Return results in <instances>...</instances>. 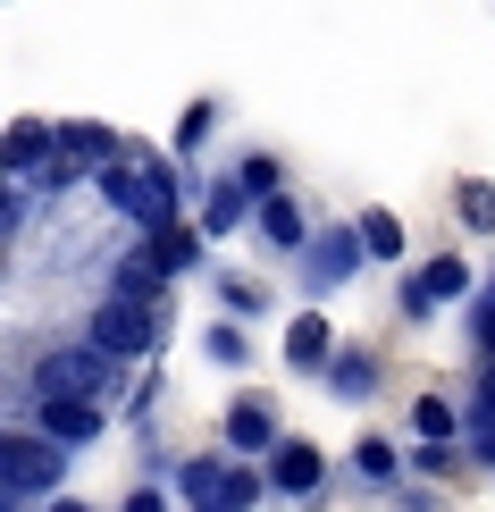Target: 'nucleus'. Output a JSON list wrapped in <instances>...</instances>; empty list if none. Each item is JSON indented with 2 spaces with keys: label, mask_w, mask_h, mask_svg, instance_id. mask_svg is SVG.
Here are the masks:
<instances>
[{
  "label": "nucleus",
  "mask_w": 495,
  "mask_h": 512,
  "mask_svg": "<svg viewBox=\"0 0 495 512\" xmlns=\"http://www.w3.org/2000/svg\"><path fill=\"white\" fill-rule=\"evenodd\" d=\"M93 185H101V202L118 210V219H135L143 236H152V227H168L177 219V177H168L160 160H143V168H93Z\"/></svg>",
  "instance_id": "1"
},
{
  "label": "nucleus",
  "mask_w": 495,
  "mask_h": 512,
  "mask_svg": "<svg viewBox=\"0 0 495 512\" xmlns=\"http://www.w3.org/2000/svg\"><path fill=\"white\" fill-rule=\"evenodd\" d=\"M68 437H51V429H17L9 445H0V496L9 504H34V496H51V479L68 471V454H59Z\"/></svg>",
  "instance_id": "2"
},
{
  "label": "nucleus",
  "mask_w": 495,
  "mask_h": 512,
  "mask_svg": "<svg viewBox=\"0 0 495 512\" xmlns=\"http://www.w3.org/2000/svg\"><path fill=\"white\" fill-rule=\"evenodd\" d=\"M118 361H126V353H110V345H68V353H42L34 387H42V395H101V403H110V395H118Z\"/></svg>",
  "instance_id": "3"
},
{
  "label": "nucleus",
  "mask_w": 495,
  "mask_h": 512,
  "mask_svg": "<svg viewBox=\"0 0 495 512\" xmlns=\"http://www.w3.org/2000/svg\"><path fill=\"white\" fill-rule=\"evenodd\" d=\"M93 345H110V353H152L160 345V303H135V294H110L93 319Z\"/></svg>",
  "instance_id": "4"
},
{
  "label": "nucleus",
  "mask_w": 495,
  "mask_h": 512,
  "mask_svg": "<svg viewBox=\"0 0 495 512\" xmlns=\"http://www.w3.org/2000/svg\"><path fill=\"white\" fill-rule=\"evenodd\" d=\"M361 252H370L361 227H319V236H311V294H336L344 277L361 269Z\"/></svg>",
  "instance_id": "5"
},
{
  "label": "nucleus",
  "mask_w": 495,
  "mask_h": 512,
  "mask_svg": "<svg viewBox=\"0 0 495 512\" xmlns=\"http://www.w3.org/2000/svg\"><path fill=\"white\" fill-rule=\"evenodd\" d=\"M462 294H470V269L454 261V252H445V261H428L412 286H403V311H412V319H428L437 303H462Z\"/></svg>",
  "instance_id": "6"
},
{
  "label": "nucleus",
  "mask_w": 495,
  "mask_h": 512,
  "mask_svg": "<svg viewBox=\"0 0 495 512\" xmlns=\"http://www.w3.org/2000/svg\"><path fill=\"white\" fill-rule=\"evenodd\" d=\"M42 429L68 437V445H93L101 437V395H42Z\"/></svg>",
  "instance_id": "7"
},
{
  "label": "nucleus",
  "mask_w": 495,
  "mask_h": 512,
  "mask_svg": "<svg viewBox=\"0 0 495 512\" xmlns=\"http://www.w3.org/2000/svg\"><path fill=\"white\" fill-rule=\"evenodd\" d=\"M143 252H152V261H160L168 277H185L193 261H202V236H193L185 219H168V227H152V236H143Z\"/></svg>",
  "instance_id": "8"
},
{
  "label": "nucleus",
  "mask_w": 495,
  "mask_h": 512,
  "mask_svg": "<svg viewBox=\"0 0 495 512\" xmlns=\"http://www.w3.org/2000/svg\"><path fill=\"white\" fill-rule=\"evenodd\" d=\"M51 152H59V126H34V118L9 126V177H17V185H26L34 160H51Z\"/></svg>",
  "instance_id": "9"
},
{
  "label": "nucleus",
  "mask_w": 495,
  "mask_h": 512,
  "mask_svg": "<svg viewBox=\"0 0 495 512\" xmlns=\"http://www.w3.org/2000/svg\"><path fill=\"white\" fill-rule=\"evenodd\" d=\"M286 361H294V370H328V361H336L328 319H294V328H286Z\"/></svg>",
  "instance_id": "10"
},
{
  "label": "nucleus",
  "mask_w": 495,
  "mask_h": 512,
  "mask_svg": "<svg viewBox=\"0 0 495 512\" xmlns=\"http://www.w3.org/2000/svg\"><path fill=\"white\" fill-rule=\"evenodd\" d=\"M269 454H277V462H269V479L286 487V496H311V487H319V454H311V445H294V437H286V445H269Z\"/></svg>",
  "instance_id": "11"
},
{
  "label": "nucleus",
  "mask_w": 495,
  "mask_h": 512,
  "mask_svg": "<svg viewBox=\"0 0 495 512\" xmlns=\"http://www.w3.org/2000/svg\"><path fill=\"white\" fill-rule=\"evenodd\" d=\"M244 202H252V185H244V177L210 185V202H202V236H227V227H244Z\"/></svg>",
  "instance_id": "12"
},
{
  "label": "nucleus",
  "mask_w": 495,
  "mask_h": 512,
  "mask_svg": "<svg viewBox=\"0 0 495 512\" xmlns=\"http://www.w3.org/2000/svg\"><path fill=\"white\" fill-rule=\"evenodd\" d=\"M160 286H168V269L152 261V252H135V261L118 269V286H110V294H135V303H160Z\"/></svg>",
  "instance_id": "13"
},
{
  "label": "nucleus",
  "mask_w": 495,
  "mask_h": 512,
  "mask_svg": "<svg viewBox=\"0 0 495 512\" xmlns=\"http://www.w3.org/2000/svg\"><path fill=\"white\" fill-rule=\"evenodd\" d=\"M328 387H336V395H370V387H378V361H370V353H336V361H328Z\"/></svg>",
  "instance_id": "14"
},
{
  "label": "nucleus",
  "mask_w": 495,
  "mask_h": 512,
  "mask_svg": "<svg viewBox=\"0 0 495 512\" xmlns=\"http://www.w3.org/2000/svg\"><path fill=\"white\" fill-rule=\"evenodd\" d=\"M261 236H269V244H286V252H294V244H303V210H294L286 194H269V202H261Z\"/></svg>",
  "instance_id": "15"
},
{
  "label": "nucleus",
  "mask_w": 495,
  "mask_h": 512,
  "mask_svg": "<svg viewBox=\"0 0 495 512\" xmlns=\"http://www.w3.org/2000/svg\"><path fill=\"white\" fill-rule=\"evenodd\" d=\"M227 437L244 445V454H252V445H277V429H269V403H235V412H227Z\"/></svg>",
  "instance_id": "16"
},
{
  "label": "nucleus",
  "mask_w": 495,
  "mask_h": 512,
  "mask_svg": "<svg viewBox=\"0 0 495 512\" xmlns=\"http://www.w3.org/2000/svg\"><path fill=\"white\" fill-rule=\"evenodd\" d=\"M177 487H185V504H219L227 496V471H219V462H185Z\"/></svg>",
  "instance_id": "17"
},
{
  "label": "nucleus",
  "mask_w": 495,
  "mask_h": 512,
  "mask_svg": "<svg viewBox=\"0 0 495 512\" xmlns=\"http://www.w3.org/2000/svg\"><path fill=\"white\" fill-rule=\"evenodd\" d=\"M361 236H370L378 261H395V252H403V219H395V210H370V219H361Z\"/></svg>",
  "instance_id": "18"
},
{
  "label": "nucleus",
  "mask_w": 495,
  "mask_h": 512,
  "mask_svg": "<svg viewBox=\"0 0 495 512\" xmlns=\"http://www.w3.org/2000/svg\"><path fill=\"white\" fill-rule=\"evenodd\" d=\"M202 353L219 361V370H244V361H252V345H244V328H210V336H202Z\"/></svg>",
  "instance_id": "19"
},
{
  "label": "nucleus",
  "mask_w": 495,
  "mask_h": 512,
  "mask_svg": "<svg viewBox=\"0 0 495 512\" xmlns=\"http://www.w3.org/2000/svg\"><path fill=\"white\" fill-rule=\"evenodd\" d=\"M412 420H420V437H454V429H462L445 395H420V403H412Z\"/></svg>",
  "instance_id": "20"
},
{
  "label": "nucleus",
  "mask_w": 495,
  "mask_h": 512,
  "mask_svg": "<svg viewBox=\"0 0 495 512\" xmlns=\"http://www.w3.org/2000/svg\"><path fill=\"white\" fill-rule=\"evenodd\" d=\"M462 227L495 236V185H462Z\"/></svg>",
  "instance_id": "21"
},
{
  "label": "nucleus",
  "mask_w": 495,
  "mask_h": 512,
  "mask_svg": "<svg viewBox=\"0 0 495 512\" xmlns=\"http://www.w3.org/2000/svg\"><path fill=\"white\" fill-rule=\"evenodd\" d=\"M353 462H361V479H386V471H395V445H386V437H361Z\"/></svg>",
  "instance_id": "22"
},
{
  "label": "nucleus",
  "mask_w": 495,
  "mask_h": 512,
  "mask_svg": "<svg viewBox=\"0 0 495 512\" xmlns=\"http://www.w3.org/2000/svg\"><path fill=\"white\" fill-rule=\"evenodd\" d=\"M235 177L252 185V202H269V194H277V160H244V168H235Z\"/></svg>",
  "instance_id": "23"
},
{
  "label": "nucleus",
  "mask_w": 495,
  "mask_h": 512,
  "mask_svg": "<svg viewBox=\"0 0 495 512\" xmlns=\"http://www.w3.org/2000/svg\"><path fill=\"white\" fill-rule=\"evenodd\" d=\"M210 118H219V110H210V101H193V110H185V126H177V152H193V143L210 135Z\"/></svg>",
  "instance_id": "24"
},
{
  "label": "nucleus",
  "mask_w": 495,
  "mask_h": 512,
  "mask_svg": "<svg viewBox=\"0 0 495 512\" xmlns=\"http://www.w3.org/2000/svg\"><path fill=\"white\" fill-rule=\"evenodd\" d=\"M219 294H227V311H261V303H269V294H261V286H252V277H227V286H219Z\"/></svg>",
  "instance_id": "25"
},
{
  "label": "nucleus",
  "mask_w": 495,
  "mask_h": 512,
  "mask_svg": "<svg viewBox=\"0 0 495 512\" xmlns=\"http://www.w3.org/2000/svg\"><path fill=\"white\" fill-rule=\"evenodd\" d=\"M252 496H261V479H252V471H227V496H219V504H227V512H244Z\"/></svg>",
  "instance_id": "26"
},
{
  "label": "nucleus",
  "mask_w": 495,
  "mask_h": 512,
  "mask_svg": "<svg viewBox=\"0 0 495 512\" xmlns=\"http://www.w3.org/2000/svg\"><path fill=\"white\" fill-rule=\"evenodd\" d=\"M479 336H487V353H495V286H487V303H479Z\"/></svg>",
  "instance_id": "27"
},
{
  "label": "nucleus",
  "mask_w": 495,
  "mask_h": 512,
  "mask_svg": "<svg viewBox=\"0 0 495 512\" xmlns=\"http://www.w3.org/2000/svg\"><path fill=\"white\" fill-rule=\"evenodd\" d=\"M479 454H487V462H495V437H487V445H479Z\"/></svg>",
  "instance_id": "28"
}]
</instances>
